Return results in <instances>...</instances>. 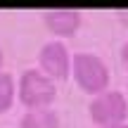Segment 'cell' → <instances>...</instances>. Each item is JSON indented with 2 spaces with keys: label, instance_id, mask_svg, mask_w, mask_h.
<instances>
[{
  "label": "cell",
  "instance_id": "cell-6",
  "mask_svg": "<svg viewBox=\"0 0 128 128\" xmlns=\"http://www.w3.org/2000/svg\"><path fill=\"white\" fill-rule=\"evenodd\" d=\"M19 128H62V121L52 107L26 109V114L19 119Z\"/></svg>",
  "mask_w": 128,
  "mask_h": 128
},
{
  "label": "cell",
  "instance_id": "cell-5",
  "mask_svg": "<svg viewBox=\"0 0 128 128\" xmlns=\"http://www.w3.org/2000/svg\"><path fill=\"white\" fill-rule=\"evenodd\" d=\"M43 24L45 28L60 38H66V36H74V33L81 28L83 24V14L78 10H66V7H57V10H48L43 12Z\"/></svg>",
  "mask_w": 128,
  "mask_h": 128
},
{
  "label": "cell",
  "instance_id": "cell-2",
  "mask_svg": "<svg viewBox=\"0 0 128 128\" xmlns=\"http://www.w3.org/2000/svg\"><path fill=\"white\" fill-rule=\"evenodd\" d=\"M17 97L26 109H45L55 102L57 86L40 69H24L17 83Z\"/></svg>",
  "mask_w": 128,
  "mask_h": 128
},
{
  "label": "cell",
  "instance_id": "cell-3",
  "mask_svg": "<svg viewBox=\"0 0 128 128\" xmlns=\"http://www.w3.org/2000/svg\"><path fill=\"white\" fill-rule=\"evenodd\" d=\"M88 114H90V121L97 128L124 124L128 119V100L121 90H109L107 88L104 92H100L90 100Z\"/></svg>",
  "mask_w": 128,
  "mask_h": 128
},
{
  "label": "cell",
  "instance_id": "cell-11",
  "mask_svg": "<svg viewBox=\"0 0 128 128\" xmlns=\"http://www.w3.org/2000/svg\"><path fill=\"white\" fill-rule=\"evenodd\" d=\"M2 64H5V55H2V50H0V71H2Z\"/></svg>",
  "mask_w": 128,
  "mask_h": 128
},
{
  "label": "cell",
  "instance_id": "cell-10",
  "mask_svg": "<svg viewBox=\"0 0 128 128\" xmlns=\"http://www.w3.org/2000/svg\"><path fill=\"white\" fill-rule=\"evenodd\" d=\"M104 128H128V121H124V124H114V126H104Z\"/></svg>",
  "mask_w": 128,
  "mask_h": 128
},
{
  "label": "cell",
  "instance_id": "cell-7",
  "mask_svg": "<svg viewBox=\"0 0 128 128\" xmlns=\"http://www.w3.org/2000/svg\"><path fill=\"white\" fill-rule=\"evenodd\" d=\"M14 97H17V83L12 81L10 74L0 71V114L12 109Z\"/></svg>",
  "mask_w": 128,
  "mask_h": 128
},
{
  "label": "cell",
  "instance_id": "cell-8",
  "mask_svg": "<svg viewBox=\"0 0 128 128\" xmlns=\"http://www.w3.org/2000/svg\"><path fill=\"white\" fill-rule=\"evenodd\" d=\"M121 62H124L126 71H128V40L124 43V48H121Z\"/></svg>",
  "mask_w": 128,
  "mask_h": 128
},
{
  "label": "cell",
  "instance_id": "cell-12",
  "mask_svg": "<svg viewBox=\"0 0 128 128\" xmlns=\"http://www.w3.org/2000/svg\"><path fill=\"white\" fill-rule=\"evenodd\" d=\"M126 100H128V97H126Z\"/></svg>",
  "mask_w": 128,
  "mask_h": 128
},
{
  "label": "cell",
  "instance_id": "cell-9",
  "mask_svg": "<svg viewBox=\"0 0 128 128\" xmlns=\"http://www.w3.org/2000/svg\"><path fill=\"white\" fill-rule=\"evenodd\" d=\"M116 17H121V22L128 24V10H119V12H116Z\"/></svg>",
  "mask_w": 128,
  "mask_h": 128
},
{
  "label": "cell",
  "instance_id": "cell-4",
  "mask_svg": "<svg viewBox=\"0 0 128 128\" xmlns=\"http://www.w3.org/2000/svg\"><path fill=\"white\" fill-rule=\"evenodd\" d=\"M38 64L50 81H64L71 74V55H69L66 45L57 38L43 43V48L38 50Z\"/></svg>",
  "mask_w": 128,
  "mask_h": 128
},
{
  "label": "cell",
  "instance_id": "cell-1",
  "mask_svg": "<svg viewBox=\"0 0 128 128\" xmlns=\"http://www.w3.org/2000/svg\"><path fill=\"white\" fill-rule=\"evenodd\" d=\"M71 76L76 86L88 95H100L109 86V66L95 52H74L71 55Z\"/></svg>",
  "mask_w": 128,
  "mask_h": 128
}]
</instances>
